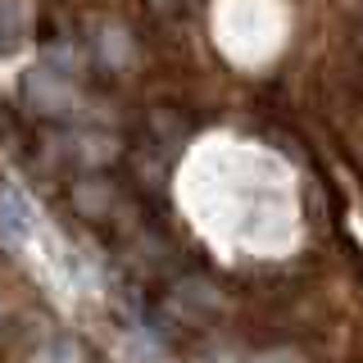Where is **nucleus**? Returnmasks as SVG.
I'll list each match as a JSON object with an SVG mask.
<instances>
[{
	"label": "nucleus",
	"mask_w": 363,
	"mask_h": 363,
	"mask_svg": "<svg viewBox=\"0 0 363 363\" xmlns=\"http://www.w3.org/2000/svg\"><path fill=\"white\" fill-rule=\"evenodd\" d=\"M45 145H50V155H55V159H64V164L82 168V173L109 168L113 159L123 155L118 132L100 128V123H68V132H55Z\"/></svg>",
	"instance_id": "nucleus-2"
},
{
	"label": "nucleus",
	"mask_w": 363,
	"mask_h": 363,
	"mask_svg": "<svg viewBox=\"0 0 363 363\" xmlns=\"http://www.w3.org/2000/svg\"><path fill=\"white\" fill-rule=\"evenodd\" d=\"M86 60H91V55L82 50V41H50V45H45V64H50V68H60V73H82V68H86Z\"/></svg>",
	"instance_id": "nucleus-8"
},
{
	"label": "nucleus",
	"mask_w": 363,
	"mask_h": 363,
	"mask_svg": "<svg viewBox=\"0 0 363 363\" xmlns=\"http://www.w3.org/2000/svg\"><path fill=\"white\" fill-rule=\"evenodd\" d=\"M155 14H173V9H182V0H150Z\"/></svg>",
	"instance_id": "nucleus-11"
},
{
	"label": "nucleus",
	"mask_w": 363,
	"mask_h": 363,
	"mask_svg": "<svg viewBox=\"0 0 363 363\" xmlns=\"http://www.w3.org/2000/svg\"><path fill=\"white\" fill-rule=\"evenodd\" d=\"M218 309V295H213V286H204V281H182V286L164 300V313L182 318V323H200L204 313Z\"/></svg>",
	"instance_id": "nucleus-6"
},
{
	"label": "nucleus",
	"mask_w": 363,
	"mask_h": 363,
	"mask_svg": "<svg viewBox=\"0 0 363 363\" xmlns=\"http://www.w3.org/2000/svg\"><path fill=\"white\" fill-rule=\"evenodd\" d=\"M23 105L32 113H41V118H55V123H86L91 96L77 86L73 73H60V68L41 64V68L23 73Z\"/></svg>",
	"instance_id": "nucleus-1"
},
{
	"label": "nucleus",
	"mask_w": 363,
	"mask_h": 363,
	"mask_svg": "<svg viewBox=\"0 0 363 363\" xmlns=\"http://www.w3.org/2000/svg\"><path fill=\"white\" fill-rule=\"evenodd\" d=\"M32 32L28 0H0V55H14Z\"/></svg>",
	"instance_id": "nucleus-7"
},
{
	"label": "nucleus",
	"mask_w": 363,
	"mask_h": 363,
	"mask_svg": "<svg viewBox=\"0 0 363 363\" xmlns=\"http://www.w3.org/2000/svg\"><path fill=\"white\" fill-rule=\"evenodd\" d=\"M86 32H91V37H86V55H91L100 68L123 73V68L136 60V41H132V32L123 28L118 18H96Z\"/></svg>",
	"instance_id": "nucleus-3"
},
{
	"label": "nucleus",
	"mask_w": 363,
	"mask_h": 363,
	"mask_svg": "<svg viewBox=\"0 0 363 363\" xmlns=\"http://www.w3.org/2000/svg\"><path fill=\"white\" fill-rule=\"evenodd\" d=\"M73 204L82 218H113V209H118V186H113L109 177L96 173H82L73 182Z\"/></svg>",
	"instance_id": "nucleus-4"
},
{
	"label": "nucleus",
	"mask_w": 363,
	"mask_h": 363,
	"mask_svg": "<svg viewBox=\"0 0 363 363\" xmlns=\"http://www.w3.org/2000/svg\"><path fill=\"white\" fill-rule=\"evenodd\" d=\"M0 313H5V304H0Z\"/></svg>",
	"instance_id": "nucleus-12"
},
{
	"label": "nucleus",
	"mask_w": 363,
	"mask_h": 363,
	"mask_svg": "<svg viewBox=\"0 0 363 363\" xmlns=\"http://www.w3.org/2000/svg\"><path fill=\"white\" fill-rule=\"evenodd\" d=\"M32 227H37V213H32L28 196L5 182V186H0V236H5L9 245H23L32 236Z\"/></svg>",
	"instance_id": "nucleus-5"
},
{
	"label": "nucleus",
	"mask_w": 363,
	"mask_h": 363,
	"mask_svg": "<svg viewBox=\"0 0 363 363\" xmlns=\"http://www.w3.org/2000/svg\"><path fill=\"white\" fill-rule=\"evenodd\" d=\"M32 363H86V350L73 336H50L45 345L32 354Z\"/></svg>",
	"instance_id": "nucleus-9"
},
{
	"label": "nucleus",
	"mask_w": 363,
	"mask_h": 363,
	"mask_svg": "<svg viewBox=\"0 0 363 363\" xmlns=\"http://www.w3.org/2000/svg\"><path fill=\"white\" fill-rule=\"evenodd\" d=\"M250 363H300V354L295 350H268V354H255Z\"/></svg>",
	"instance_id": "nucleus-10"
}]
</instances>
